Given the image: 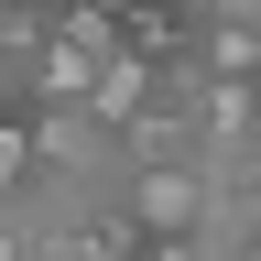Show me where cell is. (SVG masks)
Returning a JSON list of instances; mask_svg holds the SVG:
<instances>
[{
  "instance_id": "2",
  "label": "cell",
  "mask_w": 261,
  "mask_h": 261,
  "mask_svg": "<svg viewBox=\"0 0 261 261\" xmlns=\"http://www.w3.org/2000/svg\"><path fill=\"white\" fill-rule=\"evenodd\" d=\"M163 87H174V65H163V55H142V44H109V55H98V87H87V109L109 120V130H130V120H142Z\"/></svg>"
},
{
  "instance_id": "3",
  "label": "cell",
  "mask_w": 261,
  "mask_h": 261,
  "mask_svg": "<svg viewBox=\"0 0 261 261\" xmlns=\"http://www.w3.org/2000/svg\"><path fill=\"white\" fill-rule=\"evenodd\" d=\"M22 185H33V120L0 109V196H22Z\"/></svg>"
},
{
  "instance_id": "1",
  "label": "cell",
  "mask_w": 261,
  "mask_h": 261,
  "mask_svg": "<svg viewBox=\"0 0 261 261\" xmlns=\"http://www.w3.org/2000/svg\"><path fill=\"white\" fill-rule=\"evenodd\" d=\"M87 87H98V44L55 33V11H44V33L22 44V109H55V98H87Z\"/></svg>"
},
{
  "instance_id": "4",
  "label": "cell",
  "mask_w": 261,
  "mask_h": 261,
  "mask_svg": "<svg viewBox=\"0 0 261 261\" xmlns=\"http://www.w3.org/2000/svg\"><path fill=\"white\" fill-rule=\"evenodd\" d=\"M0 11H55V0H0Z\"/></svg>"
}]
</instances>
